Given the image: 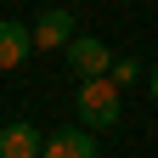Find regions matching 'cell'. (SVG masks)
Instances as JSON below:
<instances>
[{
  "label": "cell",
  "instance_id": "cell-1",
  "mask_svg": "<svg viewBox=\"0 0 158 158\" xmlns=\"http://www.w3.org/2000/svg\"><path fill=\"white\" fill-rule=\"evenodd\" d=\"M79 118H85L90 130H113L118 124V79L102 73V79H79V96H73Z\"/></svg>",
  "mask_w": 158,
  "mask_h": 158
},
{
  "label": "cell",
  "instance_id": "cell-2",
  "mask_svg": "<svg viewBox=\"0 0 158 158\" xmlns=\"http://www.w3.org/2000/svg\"><path fill=\"white\" fill-rule=\"evenodd\" d=\"M73 40H79V34H73V17H68L62 6H51V11L34 17V45H40V51H68Z\"/></svg>",
  "mask_w": 158,
  "mask_h": 158
},
{
  "label": "cell",
  "instance_id": "cell-3",
  "mask_svg": "<svg viewBox=\"0 0 158 158\" xmlns=\"http://www.w3.org/2000/svg\"><path fill=\"white\" fill-rule=\"evenodd\" d=\"M68 68H73L79 79H102V73L113 68V56H107V45H102V40H90V34H79L73 45H68Z\"/></svg>",
  "mask_w": 158,
  "mask_h": 158
},
{
  "label": "cell",
  "instance_id": "cell-4",
  "mask_svg": "<svg viewBox=\"0 0 158 158\" xmlns=\"http://www.w3.org/2000/svg\"><path fill=\"white\" fill-rule=\"evenodd\" d=\"M0 158H45V135L34 124H6L0 130Z\"/></svg>",
  "mask_w": 158,
  "mask_h": 158
},
{
  "label": "cell",
  "instance_id": "cell-5",
  "mask_svg": "<svg viewBox=\"0 0 158 158\" xmlns=\"http://www.w3.org/2000/svg\"><path fill=\"white\" fill-rule=\"evenodd\" d=\"M28 51H40V45H34V28H23V23H0V68H23Z\"/></svg>",
  "mask_w": 158,
  "mask_h": 158
},
{
  "label": "cell",
  "instance_id": "cell-6",
  "mask_svg": "<svg viewBox=\"0 0 158 158\" xmlns=\"http://www.w3.org/2000/svg\"><path fill=\"white\" fill-rule=\"evenodd\" d=\"M45 158H102L90 141V130H56L45 135Z\"/></svg>",
  "mask_w": 158,
  "mask_h": 158
},
{
  "label": "cell",
  "instance_id": "cell-7",
  "mask_svg": "<svg viewBox=\"0 0 158 158\" xmlns=\"http://www.w3.org/2000/svg\"><path fill=\"white\" fill-rule=\"evenodd\" d=\"M113 79H118V85H135V79H141V62H135V56H124V62H113Z\"/></svg>",
  "mask_w": 158,
  "mask_h": 158
},
{
  "label": "cell",
  "instance_id": "cell-8",
  "mask_svg": "<svg viewBox=\"0 0 158 158\" xmlns=\"http://www.w3.org/2000/svg\"><path fill=\"white\" fill-rule=\"evenodd\" d=\"M147 85H152V102H158V62H152V73H147Z\"/></svg>",
  "mask_w": 158,
  "mask_h": 158
}]
</instances>
